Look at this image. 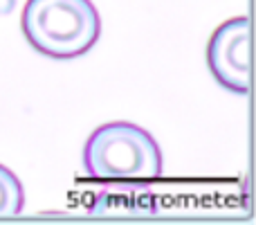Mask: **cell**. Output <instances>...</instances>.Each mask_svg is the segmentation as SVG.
<instances>
[{
    "instance_id": "3",
    "label": "cell",
    "mask_w": 256,
    "mask_h": 225,
    "mask_svg": "<svg viewBox=\"0 0 256 225\" xmlns=\"http://www.w3.org/2000/svg\"><path fill=\"white\" fill-rule=\"evenodd\" d=\"M250 18L236 16L214 30L207 43V68L220 88L234 95L250 93Z\"/></svg>"
},
{
    "instance_id": "4",
    "label": "cell",
    "mask_w": 256,
    "mask_h": 225,
    "mask_svg": "<svg viewBox=\"0 0 256 225\" xmlns=\"http://www.w3.org/2000/svg\"><path fill=\"white\" fill-rule=\"evenodd\" d=\"M25 205V189L9 167L0 164V216H16Z\"/></svg>"
},
{
    "instance_id": "2",
    "label": "cell",
    "mask_w": 256,
    "mask_h": 225,
    "mask_svg": "<svg viewBox=\"0 0 256 225\" xmlns=\"http://www.w3.org/2000/svg\"><path fill=\"white\" fill-rule=\"evenodd\" d=\"M81 162L92 180L146 182L162 173V151L142 126L110 122L90 133Z\"/></svg>"
},
{
    "instance_id": "1",
    "label": "cell",
    "mask_w": 256,
    "mask_h": 225,
    "mask_svg": "<svg viewBox=\"0 0 256 225\" xmlns=\"http://www.w3.org/2000/svg\"><path fill=\"white\" fill-rule=\"evenodd\" d=\"M20 30L34 52L68 61L97 45L102 18L92 0H27Z\"/></svg>"
},
{
    "instance_id": "5",
    "label": "cell",
    "mask_w": 256,
    "mask_h": 225,
    "mask_svg": "<svg viewBox=\"0 0 256 225\" xmlns=\"http://www.w3.org/2000/svg\"><path fill=\"white\" fill-rule=\"evenodd\" d=\"M16 9V0H0V16H7Z\"/></svg>"
}]
</instances>
